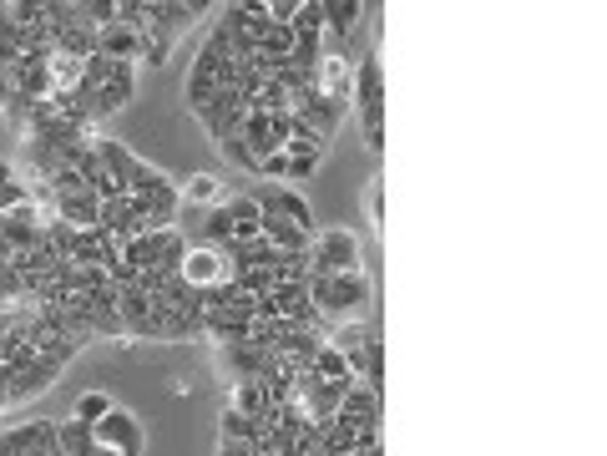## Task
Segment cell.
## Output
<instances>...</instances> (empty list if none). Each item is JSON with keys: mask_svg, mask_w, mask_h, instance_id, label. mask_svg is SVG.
<instances>
[{"mask_svg": "<svg viewBox=\"0 0 607 456\" xmlns=\"http://www.w3.org/2000/svg\"><path fill=\"white\" fill-rule=\"evenodd\" d=\"M304 294L320 310L324 324H355L369 310V274L365 269H349V274H310L304 279Z\"/></svg>", "mask_w": 607, "mask_h": 456, "instance_id": "1", "label": "cell"}, {"mask_svg": "<svg viewBox=\"0 0 607 456\" xmlns=\"http://www.w3.org/2000/svg\"><path fill=\"white\" fill-rule=\"evenodd\" d=\"M349 107L365 122V153L385 157V66L375 51H365V61H355V92H349Z\"/></svg>", "mask_w": 607, "mask_h": 456, "instance_id": "2", "label": "cell"}, {"mask_svg": "<svg viewBox=\"0 0 607 456\" xmlns=\"http://www.w3.org/2000/svg\"><path fill=\"white\" fill-rule=\"evenodd\" d=\"M182 253H188V239L178 228H153V234H137V239L122 243V259L132 269H167V274H178Z\"/></svg>", "mask_w": 607, "mask_h": 456, "instance_id": "3", "label": "cell"}, {"mask_svg": "<svg viewBox=\"0 0 607 456\" xmlns=\"http://www.w3.org/2000/svg\"><path fill=\"white\" fill-rule=\"evenodd\" d=\"M178 279L202 294V289L233 284L239 269H233V253H228V249H213V243H188V253H182V265H178Z\"/></svg>", "mask_w": 607, "mask_h": 456, "instance_id": "4", "label": "cell"}, {"mask_svg": "<svg viewBox=\"0 0 607 456\" xmlns=\"http://www.w3.org/2000/svg\"><path fill=\"white\" fill-rule=\"evenodd\" d=\"M304 259H310V274H349L359 269V239L349 228H320Z\"/></svg>", "mask_w": 607, "mask_h": 456, "instance_id": "5", "label": "cell"}, {"mask_svg": "<svg viewBox=\"0 0 607 456\" xmlns=\"http://www.w3.org/2000/svg\"><path fill=\"white\" fill-rule=\"evenodd\" d=\"M132 96H137V66H132V61H112L107 82L96 86V96H92V127H96V133H102V127L127 107Z\"/></svg>", "mask_w": 607, "mask_h": 456, "instance_id": "6", "label": "cell"}, {"mask_svg": "<svg viewBox=\"0 0 607 456\" xmlns=\"http://www.w3.org/2000/svg\"><path fill=\"white\" fill-rule=\"evenodd\" d=\"M243 117H249V96H243L239 86H223V92H218L213 102L198 112L202 133L213 137V147L228 143V137H239V133H243Z\"/></svg>", "mask_w": 607, "mask_h": 456, "instance_id": "7", "label": "cell"}, {"mask_svg": "<svg viewBox=\"0 0 607 456\" xmlns=\"http://www.w3.org/2000/svg\"><path fill=\"white\" fill-rule=\"evenodd\" d=\"M92 436H96V446H107L112 456H143V446H147V432L137 426V416L122 406H112L107 416L96 421Z\"/></svg>", "mask_w": 607, "mask_h": 456, "instance_id": "8", "label": "cell"}, {"mask_svg": "<svg viewBox=\"0 0 607 456\" xmlns=\"http://www.w3.org/2000/svg\"><path fill=\"white\" fill-rule=\"evenodd\" d=\"M202 11H213V6H208V0H143L147 31H163V37H172V41H178L188 25H198Z\"/></svg>", "mask_w": 607, "mask_h": 456, "instance_id": "9", "label": "cell"}, {"mask_svg": "<svg viewBox=\"0 0 607 456\" xmlns=\"http://www.w3.org/2000/svg\"><path fill=\"white\" fill-rule=\"evenodd\" d=\"M253 204H259L263 214L289 218V224H294L299 234H310V239H320V218H314V208H310V198H304V193H289V188H263V193H253Z\"/></svg>", "mask_w": 607, "mask_h": 456, "instance_id": "10", "label": "cell"}, {"mask_svg": "<svg viewBox=\"0 0 607 456\" xmlns=\"http://www.w3.org/2000/svg\"><path fill=\"white\" fill-rule=\"evenodd\" d=\"M46 193H51V188H46ZM46 208H51V218H61V224H72V228H102V198H96L92 188L51 193Z\"/></svg>", "mask_w": 607, "mask_h": 456, "instance_id": "11", "label": "cell"}, {"mask_svg": "<svg viewBox=\"0 0 607 456\" xmlns=\"http://www.w3.org/2000/svg\"><path fill=\"white\" fill-rule=\"evenodd\" d=\"M274 365V350H263V345H218V371L228 375V381H259L263 371Z\"/></svg>", "mask_w": 607, "mask_h": 456, "instance_id": "12", "label": "cell"}, {"mask_svg": "<svg viewBox=\"0 0 607 456\" xmlns=\"http://www.w3.org/2000/svg\"><path fill=\"white\" fill-rule=\"evenodd\" d=\"M314 86H320L329 102H339V107H349V92H355V66H349L339 51H324L320 66H314Z\"/></svg>", "mask_w": 607, "mask_h": 456, "instance_id": "13", "label": "cell"}, {"mask_svg": "<svg viewBox=\"0 0 607 456\" xmlns=\"http://www.w3.org/2000/svg\"><path fill=\"white\" fill-rule=\"evenodd\" d=\"M56 381H61V365L46 361V355H36V361L25 365V371L11 375V406H25V401L46 396V391H51Z\"/></svg>", "mask_w": 607, "mask_h": 456, "instance_id": "14", "label": "cell"}, {"mask_svg": "<svg viewBox=\"0 0 607 456\" xmlns=\"http://www.w3.org/2000/svg\"><path fill=\"white\" fill-rule=\"evenodd\" d=\"M102 234H112L117 243H127V239H137V234H147L137 198H112V204H102Z\"/></svg>", "mask_w": 607, "mask_h": 456, "instance_id": "15", "label": "cell"}, {"mask_svg": "<svg viewBox=\"0 0 607 456\" xmlns=\"http://www.w3.org/2000/svg\"><path fill=\"white\" fill-rule=\"evenodd\" d=\"M202 335L213 345H243L253 335V320L249 314H223V310H208L202 314Z\"/></svg>", "mask_w": 607, "mask_h": 456, "instance_id": "16", "label": "cell"}, {"mask_svg": "<svg viewBox=\"0 0 607 456\" xmlns=\"http://www.w3.org/2000/svg\"><path fill=\"white\" fill-rule=\"evenodd\" d=\"M96 51H102V56H112V61H132V66H137V61H143V37L112 21V25H102V31H96Z\"/></svg>", "mask_w": 607, "mask_h": 456, "instance_id": "17", "label": "cell"}, {"mask_svg": "<svg viewBox=\"0 0 607 456\" xmlns=\"http://www.w3.org/2000/svg\"><path fill=\"white\" fill-rule=\"evenodd\" d=\"M223 214H228V224H233V243H253V239H259L263 208L253 204V198H243V193H228Z\"/></svg>", "mask_w": 607, "mask_h": 456, "instance_id": "18", "label": "cell"}, {"mask_svg": "<svg viewBox=\"0 0 607 456\" xmlns=\"http://www.w3.org/2000/svg\"><path fill=\"white\" fill-rule=\"evenodd\" d=\"M304 381H355L349 365H345V350L324 340V345L310 355V365H304Z\"/></svg>", "mask_w": 607, "mask_h": 456, "instance_id": "19", "label": "cell"}, {"mask_svg": "<svg viewBox=\"0 0 607 456\" xmlns=\"http://www.w3.org/2000/svg\"><path fill=\"white\" fill-rule=\"evenodd\" d=\"M56 442H61V452L66 456H112L107 446H96V436H92V426L86 421H56Z\"/></svg>", "mask_w": 607, "mask_h": 456, "instance_id": "20", "label": "cell"}, {"mask_svg": "<svg viewBox=\"0 0 607 456\" xmlns=\"http://www.w3.org/2000/svg\"><path fill=\"white\" fill-rule=\"evenodd\" d=\"M182 193V204H192V208H218V204H228V183L223 178H213V173H198V178H188V188H178Z\"/></svg>", "mask_w": 607, "mask_h": 456, "instance_id": "21", "label": "cell"}, {"mask_svg": "<svg viewBox=\"0 0 607 456\" xmlns=\"http://www.w3.org/2000/svg\"><path fill=\"white\" fill-rule=\"evenodd\" d=\"M359 15H365L359 0H324V31H329L334 41H345L349 31L359 25Z\"/></svg>", "mask_w": 607, "mask_h": 456, "instance_id": "22", "label": "cell"}, {"mask_svg": "<svg viewBox=\"0 0 607 456\" xmlns=\"http://www.w3.org/2000/svg\"><path fill=\"white\" fill-rule=\"evenodd\" d=\"M228 411H239V416H263V411H269L263 381H228Z\"/></svg>", "mask_w": 607, "mask_h": 456, "instance_id": "23", "label": "cell"}, {"mask_svg": "<svg viewBox=\"0 0 607 456\" xmlns=\"http://www.w3.org/2000/svg\"><path fill=\"white\" fill-rule=\"evenodd\" d=\"M21 204H31V183H21L15 163H6V157H0V214H15Z\"/></svg>", "mask_w": 607, "mask_h": 456, "instance_id": "24", "label": "cell"}, {"mask_svg": "<svg viewBox=\"0 0 607 456\" xmlns=\"http://www.w3.org/2000/svg\"><path fill=\"white\" fill-rule=\"evenodd\" d=\"M269 432L259 416H239V411H223L218 416V436H228V442H259V436Z\"/></svg>", "mask_w": 607, "mask_h": 456, "instance_id": "25", "label": "cell"}, {"mask_svg": "<svg viewBox=\"0 0 607 456\" xmlns=\"http://www.w3.org/2000/svg\"><path fill=\"white\" fill-rule=\"evenodd\" d=\"M76 86H82V61H76V56H61V51H51V96L76 92Z\"/></svg>", "mask_w": 607, "mask_h": 456, "instance_id": "26", "label": "cell"}, {"mask_svg": "<svg viewBox=\"0 0 607 456\" xmlns=\"http://www.w3.org/2000/svg\"><path fill=\"white\" fill-rule=\"evenodd\" d=\"M359 381H365L375 396H385V340L380 335L365 340V375H359Z\"/></svg>", "mask_w": 607, "mask_h": 456, "instance_id": "27", "label": "cell"}, {"mask_svg": "<svg viewBox=\"0 0 607 456\" xmlns=\"http://www.w3.org/2000/svg\"><path fill=\"white\" fill-rule=\"evenodd\" d=\"M294 37H324V0H299Z\"/></svg>", "mask_w": 607, "mask_h": 456, "instance_id": "28", "label": "cell"}, {"mask_svg": "<svg viewBox=\"0 0 607 456\" xmlns=\"http://www.w3.org/2000/svg\"><path fill=\"white\" fill-rule=\"evenodd\" d=\"M107 411H112V396H107V391H82V396H76V406H72V416L86 421V426H96V421L107 416Z\"/></svg>", "mask_w": 607, "mask_h": 456, "instance_id": "29", "label": "cell"}, {"mask_svg": "<svg viewBox=\"0 0 607 456\" xmlns=\"http://www.w3.org/2000/svg\"><path fill=\"white\" fill-rule=\"evenodd\" d=\"M167 56H172V37L143 31V61H137V72H143V66H167Z\"/></svg>", "mask_w": 607, "mask_h": 456, "instance_id": "30", "label": "cell"}, {"mask_svg": "<svg viewBox=\"0 0 607 456\" xmlns=\"http://www.w3.org/2000/svg\"><path fill=\"white\" fill-rule=\"evenodd\" d=\"M365 214H369V228L385 234V178H380V173L365 183Z\"/></svg>", "mask_w": 607, "mask_h": 456, "instance_id": "31", "label": "cell"}, {"mask_svg": "<svg viewBox=\"0 0 607 456\" xmlns=\"http://www.w3.org/2000/svg\"><path fill=\"white\" fill-rule=\"evenodd\" d=\"M218 157H223L228 168H239V173H259V157L243 147V137H228V143H218Z\"/></svg>", "mask_w": 607, "mask_h": 456, "instance_id": "32", "label": "cell"}, {"mask_svg": "<svg viewBox=\"0 0 607 456\" xmlns=\"http://www.w3.org/2000/svg\"><path fill=\"white\" fill-rule=\"evenodd\" d=\"M233 284H239L243 294H269V289H274V269H243Z\"/></svg>", "mask_w": 607, "mask_h": 456, "instance_id": "33", "label": "cell"}, {"mask_svg": "<svg viewBox=\"0 0 607 456\" xmlns=\"http://www.w3.org/2000/svg\"><path fill=\"white\" fill-rule=\"evenodd\" d=\"M259 178H289V168H284V153H269L259 163Z\"/></svg>", "mask_w": 607, "mask_h": 456, "instance_id": "34", "label": "cell"}, {"mask_svg": "<svg viewBox=\"0 0 607 456\" xmlns=\"http://www.w3.org/2000/svg\"><path fill=\"white\" fill-rule=\"evenodd\" d=\"M218 456H253V442H228V436H218Z\"/></svg>", "mask_w": 607, "mask_h": 456, "instance_id": "35", "label": "cell"}, {"mask_svg": "<svg viewBox=\"0 0 607 456\" xmlns=\"http://www.w3.org/2000/svg\"><path fill=\"white\" fill-rule=\"evenodd\" d=\"M11 96H15V82H11V72H0V117H6V107H11Z\"/></svg>", "mask_w": 607, "mask_h": 456, "instance_id": "36", "label": "cell"}, {"mask_svg": "<svg viewBox=\"0 0 607 456\" xmlns=\"http://www.w3.org/2000/svg\"><path fill=\"white\" fill-rule=\"evenodd\" d=\"M279 456H299V452H279Z\"/></svg>", "mask_w": 607, "mask_h": 456, "instance_id": "37", "label": "cell"}]
</instances>
